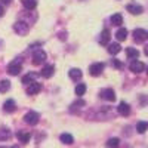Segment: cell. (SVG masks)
Segmentation results:
<instances>
[{"label": "cell", "mask_w": 148, "mask_h": 148, "mask_svg": "<svg viewBox=\"0 0 148 148\" xmlns=\"http://www.w3.org/2000/svg\"><path fill=\"white\" fill-rule=\"evenodd\" d=\"M130 14H133V15H139V14H142V6H139V5H136V3H130V5H127V8H126Z\"/></svg>", "instance_id": "cell-13"}, {"label": "cell", "mask_w": 148, "mask_h": 148, "mask_svg": "<svg viewBox=\"0 0 148 148\" xmlns=\"http://www.w3.org/2000/svg\"><path fill=\"white\" fill-rule=\"evenodd\" d=\"M126 55L130 59H136L139 56V52H138V49H135V47H127L126 49Z\"/></svg>", "instance_id": "cell-19"}, {"label": "cell", "mask_w": 148, "mask_h": 148, "mask_svg": "<svg viewBox=\"0 0 148 148\" xmlns=\"http://www.w3.org/2000/svg\"><path fill=\"white\" fill-rule=\"evenodd\" d=\"M37 79H39V74L34 73V71H30V73H27L25 76L22 77V83L24 84H30L33 82H37Z\"/></svg>", "instance_id": "cell-9"}, {"label": "cell", "mask_w": 148, "mask_h": 148, "mask_svg": "<svg viewBox=\"0 0 148 148\" xmlns=\"http://www.w3.org/2000/svg\"><path fill=\"white\" fill-rule=\"evenodd\" d=\"M147 73H148V67H147Z\"/></svg>", "instance_id": "cell-34"}, {"label": "cell", "mask_w": 148, "mask_h": 148, "mask_svg": "<svg viewBox=\"0 0 148 148\" xmlns=\"http://www.w3.org/2000/svg\"><path fill=\"white\" fill-rule=\"evenodd\" d=\"M113 64H114L116 68H123V64L120 62V61H117V59H113Z\"/></svg>", "instance_id": "cell-29"}, {"label": "cell", "mask_w": 148, "mask_h": 148, "mask_svg": "<svg viewBox=\"0 0 148 148\" xmlns=\"http://www.w3.org/2000/svg\"><path fill=\"white\" fill-rule=\"evenodd\" d=\"M10 136H12V133H10V130L8 127H2V129H0V139H2V141H6Z\"/></svg>", "instance_id": "cell-22"}, {"label": "cell", "mask_w": 148, "mask_h": 148, "mask_svg": "<svg viewBox=\"0 0 148 148\" xmlns=\"http://www.w3.org/2000/svg\"><path fill=\"white\" fill-rule=\"evenodd\" d=\"M133 39H135V42L142 43L144 40L148 39V33L145 30H142V28H136V30L133 31Z\"/></svg>", "instance_id": "cell-4"}, {"label": "cell", "mask_w": 148, "mask_h": 148, "mask_svg": "<svg viewBox=\"0 0 148 148\" xmlns=\"http://www.w3.org/2000/svg\"><path fill=\"white\" fill-rule=\"evenodd\" d=\"M111 24H113V25H121L123 24V16L120 14H114L113 16H111Z\"/></svg>", "instance_id": "cell-24"}, {"label": "cell", "mask_w": 148, "mask_h": 148, "mask_svg": "<svg viewBox=\"0 0 148 148\" xmlns=\"http://www.w3.org/2000/svg\"><path fill=\"white\" fill-rule=\"evenodd\" d=\"M22 71V64H21V59H14L12 62L8 65V73L10 76H18V74Z\"/></svg>", "instance_id": "cell-1"}, {"label": "cell", "mask_w": 148, "mask_h": 148, "mask_svg": "<svg viewBox=\"0 0 148 148\" xmlns=\"http://www.w3.org/2000/svg\"><path fill=\"white\" fill-rule=\"evenodd\" d=\"M110 39H111L110 30H104V31L101 33V37H99V43H101V45H108Z\"/></svg>", "instance_id": "cell-16"}, {"label": "cell", "mask_w": 148, "mask_h": 148, "mask_svg": "<svg viewBox=\"0 0 148 148\" xmlns=\"http://www.w3.org/2000/svg\"><path fill=\"white\" fill-rule=\"evenodd\" d=\"M101 98L105 101L113 102V101H116V93L113 89H104V90H101Z\"/></svg>", "instance_id": "cell-8"}, {"label": "cell", "mask_w": 148, "mask_h": 148, "mask_svg": "<svg viewBox=\"0 0 148 148\" xmlns=\"http://www.w3.org/2000/svg\"><path fill=\"white\" fill-rule=\"evenodd\" d=\"M117 111H119V114H121V116H129L130 107H129L127 102H120L119 107H117Z\"/></svg>", "instance_id": "cell-11"}, {"label": "cell", "mask_w": 148, "mask_h": 148, "mask_svg": "<svg viewBox=\"0 0 148 148\" xmlns=\"http://www.w3.org/2000/svg\"><path fill=\"white\" fill-rule=\"evenodd\" d=\"M145 70V65L141 62V61H132V64H130V71L133 73H142Z\"/></svg>", "instance_id": "cell-10"}, {"label": "cell", "mask_w": 148, "mask_h": 148, "mask_svg": "<svg viewBox=\"0 0 148 148\" xmlns=\"http://www.w3.org/2000/svg\"><path fill=\"white\" fill-rule=\"evenodd\" d=\"M136 130L139 133H145L148 130V121H139L138 125H136Z\"/></svg>", "instance_id": "cell-27"}, {"label": "cell", "mask_w": 148, "mask_h": 148, "mask_svg": "<svg viewBox=\"0 0 148 148\" xmlns=\"http://www.w3.org/2000/svg\"><path fill=\"white\" fill-rule=\"evenodd\" d=\"M10 2H12V0H2V3H3V5H9Z\"/></svg>", "instance_id": "cell-30"}, {"label": "cell", "mask_w": 148, "mask_h": 148, "mask_svg": "<svg viewBox=\"0 0 148 148\" xmlns=\"http://www.w3.org/2000/svg\"><path fill=\"white\" fill-rule=\"evenodd\" d=\"M39 119H40V114L36 113V111H30V113H27L25 116H24V120H25V123H28V125H31V126L37 125Z\"/></svg>", "instance_id": "cell-3"}, {"label": "cell", "mask_w": 148, "mask_h": 148, "mask_svg": "<svg viewBox=\"0 0 148 148\" xmlns=\"http://www.w3.org/2000/svg\"><path fill=\"white\" fill-rule=\"evenodd\" d=\"M45 59H46V53L43 51H37L33 55V64L34 65H40V64L45 62Z\"/></svg>", "instance_id": "cell-6"}, {"label": "cell", "mask_w": 148, "mask_h": 148, "mask_svg": "<svg viewBox=\"0 0 148 148\" xmlns=\"http://www.w3.org/2000/svg\"><path fill=\"white\" fill-rule=\"evenodd\" d=\"M120 45L119 43H110L108 45V52L111 53V55H116V53H119L120 52Z\"/></svg>", "instance_id": "cell-21"}, {"label": "cell", "mask_w": 148, "mask_h": 148, "mask_svg": "<svg viewBox=\"0 0 148 148\" xmlns=\"http://www.w3.org/2000/svg\"><path fill=\"white\" fill-rule=\"evenodd\" d=\"M53 71H55V67H53V65H45L40 74H42V77L49 79V77H52V76H53Z\"/></svg>", "instance_id": "cell-12"}, {"label": "cell", "mask_w": 148, "mask_h": 148, "mask_svg": "<svg viewBox=\"0 0 148 148\" xmlns=\"http://www.w3.org/2000/svg\"><path fill=\"white\" fill-rule=\"evenodd\" d=\"M3 12H5V10H3V8H2V5H0V16H2V15H3Z\"/></svg>", "instance_id": "cell-31"}, {"label": "cell", "mask_w": 148, "mask_h": 148, "mask_svg": "<svg viewBox=\"0 0 148 148\" xmlns=\"http://www.w3.org/2000/svg\"><path fill=\"white\" fill-rule=\"evenodd\" d=\"M82 71L79 70V68H73V70H70V73H68V76L73 79V80H80L82 79Z\"/></svg>", "instance_id": "cell-18"}, {"label": "cell", "mask_w": 148, "mask_h": 148, "mask_svg": "<svg viewBox=\"0 0 148 148\" xmlns=\"http://www.w3.org/2000/svg\"><path fill=\"white\" fill-rule=\"evenodd\" d=\"M15 108H16V104H15L14 99H8V101L3 104V110L6 111V113H14Z\"/></svg>", "instance_id": "cell-14"}, {"label": "cell", "mask_w": 148, "mask_h": 148, "mask_svg": "<svg viewBox=\"0 0 148 148\" xmlns=\"http://www.w3.org/2000/svg\"><path fill=\"white\" fill-rule=\"evenodd\" d=\"M0 148H8V147H0Z\"/></svg>", "instance_id": "cell-33"}, {"label": "cell", "mask_w": 148, "mask_h": 148, "mask_svg": "<svg viewBox=\"0 0 148 148\" xmlns=\"http://www.w3.org/2000/svg\"><path fill=\"white\" fill-rule=\"evenodd\" d=\"M16 138H18V141H19V142H22V144H27V142L30 141V138H31V135H30L28 132H24V130H21V132H18V133H16Z\"/></svg>", "instance_id": "cell-15"}, {"label": "cell", "mask_w": 148, "mask_h": 148, "mask_svg": "<svg viewBox=\"0 0 148 148\" xmlns=\"http://www.w3.org/2000/svg\"><path fill=\"white\" fill-rule=\"evenodd\" d=\"M14 31L18 34V36H25L28 33V24L24 22V21H18L14 24Z\"/></svg>", "instance_id": "cell-2"}, {"label": "cell", "mask_w": 148, "mask_h": 148, "mask_svg": "<svg viewBox=\"0 0 148 148\" xmlns=\"http://www.w3.org/2000/svg\"><path fill=\"white\" fill-rule=\"evenodd\" d=\"M126 37H127V30L126 28H119L117 33H116V39L119 42H123V40H126Z\"/></svg>", "instance_id": "cell-17"}, {"label": "cell", "mask_w": 148, "mask_h": 148, "mask_svg": "<svg viewBox=\"0 0 148 148\" xmlns=\"http://www.w3.org/2000/svg\"><path fill=\"white\" fill-rule=\"evenodd\" d=\"M86 89H88V88H86L84 83L77 84V86H76V95H77V96H83V95L86 93Z\"/></svg>", "instance_id": "cell-25"}, {"label": "cell", "mask_w": 148, "mask_h": 148, "mask_svg": "<svg viewBox=\"0 0 148 148\" xmlns=\"http://www.w3.org/2000/svg\"><path fill=\"white\" fill-rule=\"evenodd\" d=\"M104 71V64L102 62H95L89 67V73H90V76H99V74Z\"/></svg>", "instance_id": "cell-5"}, {"label": "cell", "mask_w": 148, "mask_h": 148, "mask_svg": "<svg viewBox=\"0 0 148 148\" xmlns=\"http://www.w3.org/2000/svg\"><path fill=\"white\" fill-rule=\"evenodd\" d=\"M59 139H61V142H64V144H67V145L73 144V141H74L73 135H70V133H62V135L59 136Z\"/></svg>", "instance_id": "cell-20"}, {"label": "cell", "mask_w": 148, "mask_h": 148, "mask_svg": "<svg viewBox=\"0 0 148 148\" xmlns=\"http://www.w3.org/2000/svg\"><path fill=\"white\" fill-rule=\"evenodd\" d=\"M9 89H10V83H9L8 80H2V82H0V92L5 93V92H8Z\"/></svg>", "instance_id": "cell-28"}, {"label": "cell", "mask_w": 148, "mask_h": 148, "mask_svg": "<svg viewBox=\"0 0 148 148\" xmlns=\"http://www.w3.org/2000/svg\"><path fill=\"white\" fill-rule=\"evenodd\" d=\"M119 145H120L119 138H110V139L107 141V147H108V148H119Z\"/></svg>", "instance_id": "cell-26"}, {"label": "cell", "mask_w": 148, "mask_h": 148, "mask_svg": "<svg viewBox=\"0 0 148 148\" xmlns=\"http://www.w3.org/2000/svg\"><path fill=\"white\" fill-rule=\"evenodd\" d=\"M145 55H147V56H148V45H147V46H145Z\"/></svg>", "instance_id": "cell-32"}, {"label": "cell", "mask_w": 148, "mask_h": 148, "mask_svg": "<svg viewBox=\"0 0 148 148\" xmlns=\"http://www.w3.org/2000/svg\"><path fill=\"white\" fill-rule=\"evenodd\" d=\"M40 90H42V84L39 82H33L27 86V93L28 95H37Z\"/></svg>", "instance_id": "cell-7"}, {"label": "cell", "mask_w": 148, "mask_h": 148, "mask_svg": "<svg viewBox=\"0 0 148 148\" xmlns=\"http://www.w3.org/2000/svg\"><path fill=\"white\" fill-rule=\"evenodd\" d=\"M22 5H24V8H25V9L33 10L37 6V0H22Z\"/></svg>", "instance_id": "cell-23"}]
</instances>
